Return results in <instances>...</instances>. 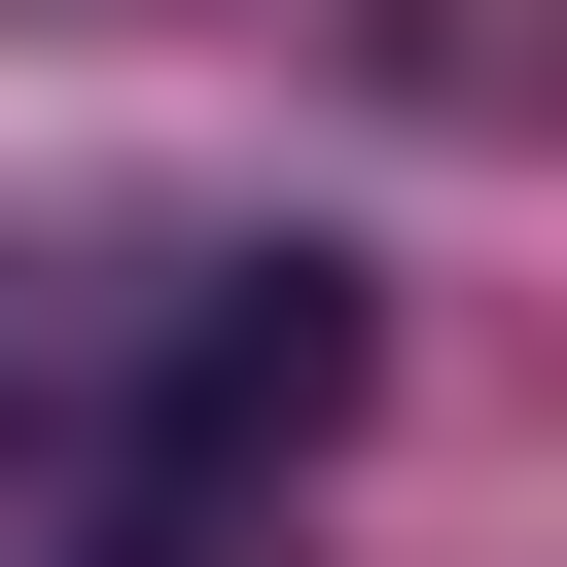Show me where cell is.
<instances>
[{
	"mask_svg": "<svg viewBox=\"0 0 567 567\" xmlns=\"http://www.w3.org/2000/svg\"><path fill=\"white\" fill-rule=\"evenodd\" d=\"M71 319H106V284H71V248H0V425L71 390Z\"/></svg>",
	"mask_w": 567,
	"mask_h": 567,
	"instance_id": "obj_1",
	"label": "cell"
}]
</instances>
